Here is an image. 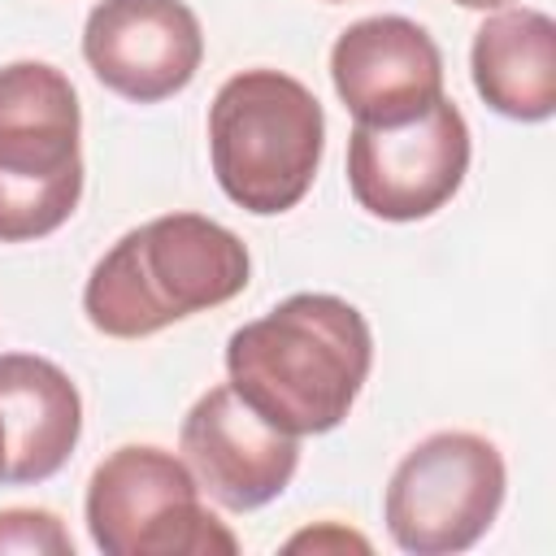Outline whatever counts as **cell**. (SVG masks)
Instances as JSON below:
<instances>
[{
    "label": "cell",
    "mask_w": 556,
    "mask_h": 556,
    "mask_svg": "<svg viewBox=\"0 0 556 556\" xmlns=\"http://www.w3.org/2000/svg\"><path fill=\"white\" fill-rule=\"evenodd\" d=\"M374 365V334L356 304L300 291L226 343V374L239 400L287 434L334 430Z\"/></svg>",
    "instance_id": "obj_1"
},
{
    "label": "cell",
    "mask_w": 556,
    "mask_h": 556,
    "mask_svg": "<svg viewBox=\"0 0 556 556\" xmlns=\"http://www.w3.org/2000/svg\"><path fill=\"white\" fill-rule=\"evenodd\" d=\"M321 543H339V547H361V552L369 547L365 539H356V534H343V530H334V526H326V530H317V534L308 530V534H295V539H291V547H321Z\"/></svg>",
    "instance_id": "obj_14"
},
{
    "label": "cell",
    "mask_w": 556,
    "mask_h": 556,
    "mask_svg": "<svg viewBox=\"0 0 556 556\" xmlns=\"http://www.w3.org/2000/svg\"><path fill=\"white\" fill-rule=\"evenodd\" d=\"M87 530L104 556H230L239 539L217 521L195 473L165 447L126 443L87 482Z\"/></svg>",
    "instance_id": "obj_5"
},
{
    "label": "cell",
    "mask_w": 556,
    "mask_h": 556,
    "mask_svg": "<svg viewBox=\"0 0 556 556\" xmlns=\"http://www.w3.org/2000/svg\"><path fill=\"white\" fill-rule=\"evenodd\" d=\"M460 9H504V4H513V0H456Z\"/></svg>",
    "instance_id": "obj_16"
},
{
    "label": "cell",
    "mask_w": 556,
    "mask_h": 556,
    "mask_svg": "<svg viewBox=\"0 0 556 556\" xmlns=\"http://www.w3.org/2000/svg\"><path fill=\"white\" fill-rule=\"evenodd\" d=\"M0 482H9V430H4V417H0Z\"/></svg>",
    "instance_id": "obj_15"
},
{
    "label": "cell",
    "mask_w": 556,
    "mask_h": 556,
    "mask_svg": "<svg viewBox=\"0 0 556 556\" xmlns=\"http://www.w3.org/2000/svg\"><path fill=\"white\" fill-rule=\"evenodd\" d=\"M504 456L469 430H439L395 465L382 500L387 534L413 556H452L473 547L504 504Z\"/></svg>",
    "instance_id": "obj_6"
},
{
    "label": "cell",
    "mask_w": 556,
    "mask_h": 556,
    "mask_svg": "<svg viewBox=\"0 0 556 556\" xmlns=\"http://www.w3.org/2000/svg\"><path fill=\"white\" fill-rule=\"evenodd\" d=\"M83 113L48 61L0 70V243H30L70 222L83 195Z\"/></svg>",
    "instance_id": "obj_4"
},
{
    "label": "cell",
    "mask_w": 556,
    "mask_h": 556,
    "mask_svg": "<svg viewBox=\"0 0 556 556\" xmlns=\"http://www.w3.org/2000/svg\"><path fill=\"white\" fill-rule=\"evenodd\" d=\"M252 256L204 213H165L126 230L83 287L87 321L109 339H148L248 287Z\"/></svg>",
    "instance_id": "obj_2"
},
{
    "label": "cell",
    "mask_w": 556,
    "mask_h": 556,
    "mask_svg": "<svg viewBox=\"0 0 556 556\" xmlns=\"http://www.w3.org/2000/svg\"><path fill=\"white\" fill-rule=\"evenodd\" d=\"M83 56L113 96L161 104L195 78L204 35L182 0H100L83 26Z\"/></svg>",
    "instance_id": "obj_8"
},
{
    "label": "cell",
    "mask_w": 556,
    "mask_h": 556,
    "mask_svg": "<svg viewBox=\"0 0 556 556\" xmlns=\"http://www.w3.org/2000/svg\"><path fill=\"white\" fill-rule=\"evenodd\" d=\"M473 87L500 117L547 122L556 113V22L543 9L486 17L469 52Z\"/></svg>",
    "instance_id": "obj_12"
},
{
    "label": "cell",
    "mask_w": 556,
    "mask_h": 556,
    "mask_svg": "<svg viewBox=\"0 0 556 556\" xmlns=\"http://www.w3.org/2000/svg\"><path fill=\"white\" fill-rule=\"evenodd\" d=\"M178 439L200 491L230 513H252L278 500L300 465V439L252 413L230 382L208 387L191 404Z\"/></svg>",
    "instance_id": "obj_9"
},
{
    "label": "cell",
    "mask_w": 556,
    "mask_h": 556,
    "mask_svg": "<svg viewBox=\"0 0 556 556\" xmlns=\"http://www.w3.org/2000/svg\"><path fill=\"white\" fill-rule=\"evenodd\" d=\"M0 417L9 430V482H43L78 447L83 395L70 382V374L48 356L4 352Z\"/></svg>",
    "instance_id": "obj_11"
},
{
    "label": "cell",
    "mask_w": 556,
    "mask_h": 556,
    "mask_svg": "<svg viewBox=\"0 0 556 556\" xmlns=\"http://www.w3.org/2000/svg\"><path fill=\"white\" fill-rule=\"evenodd\" d=\"M469 174V126L439 96L426 113L400 126H352L348 187L352 200L382 222H421L439 213Z\"/></svg>",
    "instance_id": "obj_7"
},
{
    "label": "cell",
    "mask_w": 556,
    "mask_h": 556,
    "mask_svg": "<svg viewBox=\"0 0 556 556\" xmlns=\"http://www.w3.org/2000/svg\"><path fill=\"white\" fill-rule=\"evenodd\" d=\"M326 152V113L317 96L282 70H243L208 104V156L217 187L248 213L295 208Z\"/></svg>",
    "instance_id": "obj_3"
},
{
    "label": "cell",
    "mask_w": 556,
    "mask_h": 556,
    "mask_svg": "<svg viewBox=\"0 0 556 556\" xmlns=\"http://www.w3.org/2000/svg\"><path fill=\"white\" fill-rule=\"evenodd\" d=\"M330 83L361 126H400L443 96V56L408 17H361L330 48Z\"/></svg>",
    "instance_id": "obj_10"
},
{
    "label": "cell",
    "mask_w": 556,
    "mask_h": 556,
    "mask_svg": "<svg viewBox=\"0 0 556 556\" xmlns=\"http://www.w3.org/2000/svg\"><path fill=\"white\" fill-rule=\"evenodd\" d=\"M0 552H52L74 556V539L43 508H4L0 513Z\"/></svg>",
    "instance_id": "obj_13"
}]
</instances>
